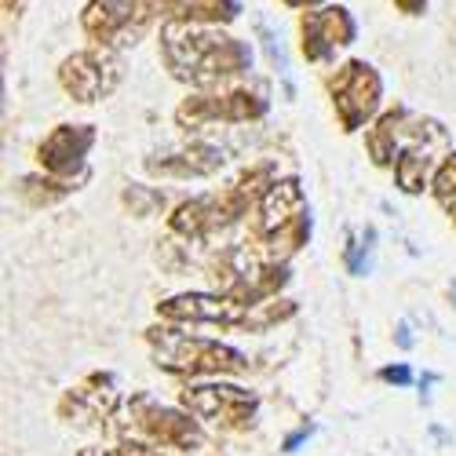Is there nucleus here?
Masks as SVG:
<instances>
[{"instance_id": "obj_1", "label": "nucleus", "mask_w": 456, "mask_h": 456, "mask_svg": "<svg viewBox=\"0 0 456 456\" xmlns=\"http://www.w3.org/2000/svg\"><path fill=\"white\" fill-rule=\"evenodd\" d=\"M186 405L205 420H219V416H238L252 398H245L238 387H194L186 391Z\"/></svg>"}, {"instance_id": "obj_9", "label": "nucleus", "mask_w": 456, "mask_h": 456, "mask_svg": "<svg viewBox=\"0 0 456 456\" xmlns=\"http://www.w3.org/2000/svg\"><path fill=\"white\" fill-rule=\"evenodd\" d=\"M398 4H402L405 12H416V4H420V0H398Z\"/></svg>"}, {"instance_id": "obj_7", "label": "nucleus", "mask_w": 456, "mask_h": 456, "mask_svg": "<svg viewBox=\"0 0 456 456\" xmlns=\"http://www.w3.org/2000/svg\"><path fill=\"white\" fill-rule=\"evenodd\" d=\"M384 379H391V384H409L412 372L405 365H398V369H384Z\"/></svg>"}, {"instance_id": "obj_10", "label": "nucleus", "mask_w": 456, "mask_h": 456, "mask_svg": "<svg viewBox=\"0 0 456 456\" xmlns=\"http://www.w3.org/2000/svg\"><path fill=\"white\" fill-rule=\"evenodd\" d=\"M452 299H456V281H452Z\"/></svg>"}, {"instance_id": "obj_6", "label": "nucleus", "mask_w": 456, "mask_h": 456, "mask_svg": "<svg viewBox=\"0 0 456 456\" xmlns=\"http://www.w3.org/2000/svg\"><path fill=\"white\" fill-rule=\"evenodd\" d=\"M449 194H456V158L442 168V175H438V198L442 201H449Z\"/></svg>"}, {"instance_id": "obj_2", "label": "nucleus", "mask_w": 456, "mask_h": 456, "mask_svg": "<svg viewBox=\"0 0 456 456\" xmlns=\"http://www.w3.org/2000/svg\"><path fill=\"white\" fill-rule=\"evenodd\" d=\"M376 95H379V85L369 73V66H362V62L347 66V77L339 81V113L351 118V106H358V118H365L376 106Z\"/></svg>"}, {"instance_id": "obj_3", "label": "nucleus", "mask_w": 456, "mask_h": 456, "mask_svg": "<svg viewBox=\"0 0 456 456\" xmlns=\"http://www.w3.org/2000/svg\"><path fill=\"white\" fill-rule=\"evenodd\" d=\"M168 318H190V322H238V307L216 296H179L165 303Z\"/></svg>"}, {"instance_id": "obj_5", "label": "nucleus", "mask_w": 456, "mask_h": 456, "mask_svg": "<svg viewBox=\"0 0 456 456\" xmlns=\"http://www.w3.org/2000/svg\"><path fill=\"white\" fill-rule=\"evenodd\" d=\"M66 88L77 92L81 99H95L99 92H106L102 73L95 69L92 59H73V62H66Z\"/></svg>"}, {"instance_id": "obj_4", "label": "nucleus", "mask_w": 456, "mask_h": 456, "mask_svg": "<svg viewBox=\"0 0 456 456\" xmlns=\"http://www.w3.org/2000/svg\"><path fill=\"white\" fill-rule=\"evenodd\" d=\"M289 205H299V190H296V183H278L267 194V201H263V231L267 234L281 231V226L292 219Z\"/></svg>"}, {"instance_id": "obj_8", "label": "nucleus", "mask_w": 456, "mask_h": 456, "mask_svg": "<svg viewBox=\"0 0 456 456\" xmlns=\"http://www.w3.org/2000/svg\"><path fill=\"white\" fill-rule=\"evenodd\" d=\"M307 435H311V428H299V431H296V435L285 442V452H296V445H299L303 438H307Z\"/></svg>"}]
</instances>
